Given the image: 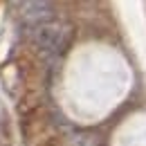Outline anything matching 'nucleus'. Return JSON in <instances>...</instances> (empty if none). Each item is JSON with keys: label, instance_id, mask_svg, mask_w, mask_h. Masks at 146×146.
<instances>
[{"label": "nucleus", "instance_id": "1", "mask_svg": "<svg viewBox=\"0 0 146 146\" xmlns=\"http://www.w3.org/2000/svg\"><path fill=\"white\" fill-rule=\"evenodd\" d=\"M32 36L43 50L63 52L65 45L70 43V29H65L61 23H40V25H36Z\"/></svg>", "mask_w": 146, "mask_h": 146}]
</instances>
